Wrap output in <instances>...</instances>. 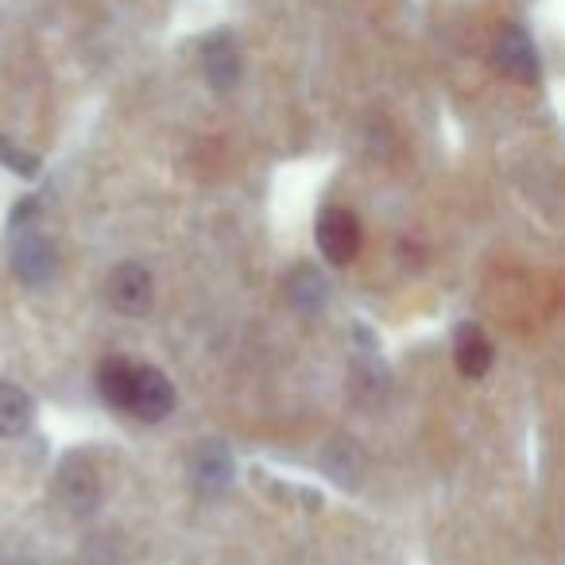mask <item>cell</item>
Masks as SVG:
<instances>
[{
  "mask_svg": "<svg viewBox=\"0 0 565 565\" xmlns=\"http://www.w3.org/2000/svg\"><path fill=\"white\" fill-rule=\"evenodd\" d=\"M315 241H318V252H322L333 267H345V264H353L356 252H361V221H356V213L345 210V205H330V210L318 213Z\"/></svg>",
  "mask_w": 565,
  "mask_h": 565,
  "instance_id": "obj_1",
  "label": "cell"
},
{
  "mask_svg": "<svg viewBox=\"0 0 565 565\" xmlns=\"http://www.w3.org/2000/svg\"><path fill=\"white\" fill-rule=\"evenodd\" d=\"M105 295L120 315H148L151 302H156V282H151V271L143 264H120L113 267Z\"/></svg>",
  "mask_w": 565,
  "mask_h": 565,
  "instance_id": "obj_2",
  "label": "cell"
},
{
  "mask_svg": "<svg viewBox=\"0 0 565 565\" xmlns=\"http://www.w3.org/2000/svg\"><path fill=\"white\" fill-rule=\"evenodd\" d=\"M12 271L28 282V287H47L58 275V252L43 233H24L12 244Z\"/></svg>",
  "mask_w": 565,
  "mask_h": 565,
  "instance_id": "obj_3",
  "label": "cell"
},
{
  "mask_svg": "<svg viewBox=\"0 0 565 565\" xmlns=\"http://www.w3.org/2000/svg\"><path fill=\"white\" fill-rule=\"evenodd\" d=\"M58 495L78 515L97 508V500H102V477H97V465L86 454H74L63 461V469H58Z\"/></svg>",
  "mask_w": 565,
  "mask_h": 565,
  "instance_id": "obj_4",
  "label": "cell"
},
{
  "mask_svg": "<svg viewBox=\"0 0 565 565\" xmlns=\"http://www.w3.org/2000/svg\"><path fill=\"white\" fill-rule=\"evenodd\" d=\"M495 66H500L508 78L523 82V86H534L542 78V63H539V51H534L531 35L523 28H503L495 35Z\"/></svg>",
  "mask_w": 565,
  "mask_h": 565,
  "instance_id": "obj_5",
  "label": "cell"
},
{
  "mask_svg": "<svg viewBox=\"0 0 565 565\" xmlns=\"http://www.w3.org/2000/svg\"><path fill=\"white\" fill-rule=\"evenodd\" d=\"M128 411L143 423H159L174 411V384L159 369H136Z\"/></svg>",
  "mask_w": 565,
  "mask_h": 565,
  "instance_id": "obj_6",
  "label": "cell"
},
{
  "mask_svg": "<svg viewBox=\"0 0 565 565\" xmlns=\"http://www.w3.org/2000/svg\"><path fill=\"white\" fill-rule=\"evenodd\" d=\"M202 71L205 82H210L217 94H228V89L241 82V47L228 32H213L210 40L202 43Z\"/></svg>",
  "mask_w": 565,
  "mask_h": 565,
  "instance_id": "obj_7",
  "label": "cell"
},
{
  "mask_svg": "<svg viewBox=\"0 0 565 565\" xmlns=\"http://www.w3.org/2000/svg\"><path fill=\"white\" fill-rule=\"evenodd\" d=\"M190 480H194V488L205 495L225 492L228 480H233V457H228V449L221 446V441H205V446L190 457Z\"/></svg>",
  "mask_w": 565,
  "mask_h": 565,
  "instance_id": "obj_8",
  "label": "cell"
},
{
  "mask_svg": "<svg viewBox=\"0 0 565 565\" xmlns=\"http://www.w3.org/2000/svg\"><path fill=\"white\" fill-rule=\"evenodd\" d=\"M282 287H287V302L299 315H318L330 302V282H326V275L318 267H295Z\"/></svg>",
  "mask_w": 565,
  "mask_h": 565,
  "instance_id": "obj_9",
  "label": "cell"
},
{
  "mask_svg": "<svg viewBox=\"0 0 565 565\" xmlns=\"http://www.w3.org/2000/svg\"><path fill=\"white\" fill-rule=\"evenodd\" d=\"M454 361L465 380H480L488 369H492V341L484 338L480 326H461V330H457Z\"/></svg>",
  "mask_w": 565,
  "mask_h": 565,
  "instance_id": "obj_10",
  "label": "cell"
},
{
  "mask_svg": "<svg viewBox=\"0 0 565 565\" xmlns=\"http://www.w3.org/2000/svg\"><path fill=\"white\" fill-rule=\"evenodd\" d=\"M32 426V399L24 387L0 380V438H20Z\"/></svg>",
  "mask_w": 565,
  "mask_h": 565,
  "instance_id": "obj_11",
  "label": "cell"
},
{
  "mask_svg": "<svg viewBox=\"0 0 565 565\" xmlns=\"http://www.w3.org/2000/svg\"><path fill=\"white\" fill-rule=\"evenodd\" d=\"M132 376L136 369L128 361H105L97 369V395H102L109 407L128 411V395H132Z\"/></svg>",
  "mask_w": 565,
  "mask_h": 565,
  "instance_id": "obj_12",
  "label": "cell"
},
{
  "mask_svg": "<svg viewBox=\"0 0 565 565\" xmlns=\"http://www.w3.org/2000/svg\"><path fill=\"white\" fill-rule=\"evenodd\" d=\"M0 163H9L12 171H20V174H35L40 171V159L32 156V151H20L12 140H4L0 136Z\"/></svg>",
  "mask_w": 565,
  "mask_h": 565,
  "instance_id": "obj_13",
  "label": "cell"
}]
</instances>
